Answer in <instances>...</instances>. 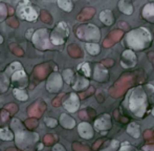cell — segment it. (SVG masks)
<instances>
[{"instance_id": "25", "label": "cell", "mask_w": 154, "mask_h": 151, "mask_svg": "<svg viewBox=\"0 0 154 151\" xmlns=\"http://www.w3.org/2000/svg\"><path fill=\"white\" fill-rule=\"evenodd\" d=\"M13 92H14L15 98L18 99L19 101H26L27 99H29L27 94L23 89H18V88H15Z\"/></svg>"}, {"instance_id": "16", "label": "cell", "mask_w": 154, "mask_h": 151, "mask_svg": "<svg viewBox=\"0 0 154 151\" xmlns=\"http://www.w3.org/2000/svg\"><path fill=\"white\" fill-rule=\"evenodd\" d=\"M100 19H101L102 22L106 25H112L114 22L113 14H112L111 11H108V10L101 12V14H100Z\"/></svg>"}, {"instance_id": "35", "label": "cell", "mask_w": 154, "mask_h": 151, "mask_svg": "<svg viewBox=\"0 0 154 151\" xmlns=\"http://www.w3.org/2000/svg\"><path fill=\"white\" fill-rule=\"evenodd\" d=\"M102 65H105L106 67H107V66H111V65H113V60H111V59L104 60V61L102 62Z\"/></svg>"}, {"instance_id": "1", "label": "cell", "mask_w": 154, "mask_h": 151, "mask_svg": "<svg viewBox=\"0 0 154 151\" xmlns=\"http://www.w3.org/2000/svg\"><path fill=\"white\" fill-rule=\"evenodd\" d=\"M127 43L133 49H144L151 43V35L144 27L133 29L127 35Z\"/></svg>"}, {"instance_id": "3", "label": "cell", "mask_w": 154, "mask_h": 151, "mask_svg": "<svg viewBox=\"0 0 154 151\" xmlns=\"http://www.w3.org/2000/svg\"><path fill=\"white\" fill-rule=\"evenodd\" d=\"M75 34L80 39L85 41H99L101 38L100 29L93 24L81 25L75 32Z\"/></svg>"}, {"instance_id": "15", "label": "cell", "mask_w": 154, "mask_h": 151, "mask_svg": "<svg viewBox=\"0 0 154 151\" xmlns=\"http://www.w3.org/2000/svg\"><path fill=\"white\" fill-rule=\"evenodd\" d=\"M94 80L100 82H104L108 80V72L102 64H97L94 69Z\"/></svg>"}, {"instance_id": "24", "label": "cell", "mask_w": 154, "mask_h": 151, "mask_svg": "<svg viewBox=\"0 0 154 151\" xmlns=\"http://www.w3.org/2000/svg\"><path fill=\"white\" fill-rule=\"evenodd\" d=\"M13 137H14V135L8 128L0 129V139L4 140V141H11V140H13Z\"/></svg>"}, {"instance_id": "13", "label": "cell", "mask_w": 154, "mask_h": 151, "mask_svg": "<svg viewBox=\"0 0 154 151\" xmlns=\"http://www.w3.org/2000/svg\"><path fill=\"white\" fill-rule=\"evenodd\" d=\"M122 36H123V32L121 31V29H116V31L111 32V33L109 34V36H108V37L104 40L103 45L105 47L112 46L114 43L118 42V41L122 38Z\"/></svg>"}, {"instance_id": "20", "label": "cell", "mask_w": 154, "mask_h": 151, "mask_svg": "<svg viewBox=\"0 0 154 151\" xmlns=\"http://www.w3.org/2000/svg\"><path fill=\"white\" fill-rule=\"evenodd\" d=\"M61 124L65 127V128L71 129V128L75 127V120H72V118L68 116L67 114L63 113L61 116Z\"/></svg>"}, {"instance_id": "27", "label": "cell", "mask_w": 154, "mask_h": 151, "mask_svg": "<svg viewBox=\"0 0 154 151\" xmlns=\"http://www.w3.org/2000/svg\"><path fill=\"white\" fill-rule=\"evenodd\" d=\"M79 70L82 72L85 77H89L90 76V67H89V64L88 63H82L79 65Z\"/></svg>"}, {"instance_id": "31", "label": "cell", "mask_w": 154, "mask_h": 151, "mask_svg": "<svg viewBox=\"0 0 154 151\" xmlns=\"http://www.w3.org/2000/svg\"><path fill=\"white\" fill-rule=\"evenodd\" d=\"M45 124H46L48 127H51V128H54V127L57 126L58 122L56 120H54V119L47 118V119H45Z\"/></svg>"}, {"instance_id": "41", "label": "cell", "mask_w": 154, "mask_h": 151, "mask_svg": "<svg viewBox=\"0 0 154 151\" xmlns=\"http://www.w3.org/2000/svg\"><path fill=\"white\" fill-rule=\"evenodd\" d=\"M3 42V38L1 37V35H0V44H1V43Z\"/></svg>"}, {"instance_id": "40", "label": "cell", "mask_w": 154, "mask_h": 151, "mask_svg": "<svg viewBox=\"0 0 154 151\" xmlns=\"http://www.w3.org/2000/svg\"><path fill=\"white\" fill-rule=\"evenodd\" d=\"M101 143H102V140H100L99 142H97V143H95V145L93 146V149H97V148L99 147L100 145H101Z\"/></svg>"}, {"instance_id": "6", "label": "cell", "mask_w": 154, "mask_h": 151, "mask_svg": "<svg viewBox=\"0 0 154 151\" xmlns=\"http://www.w3.org/2000/svg\"><path fill=\"white\" fill-rule=\"evenodd\" d=\"M47 35H48V31L46 29H39L36 33H34V35H32V42H34V45L37 48H40V49L48 48L49 41Z\"/></svg>"}, {"instance_id": "7", "label": "cell", "mask_w": 154, "mask_h": 151, "mask_svg": "<svg viewBox=\"0 0 154 151\" xmlns=\"http://www.w3.org/2000/svg\"><path fill=\"white\" fill-rule=\"evenodd\" d=\"M136 64V56L132 51H125L122 55L121 65L124 68H131Z\"/></svg>"}, {"instance_id": "28", "label": "cell", "mask_w": 154, "mask_h": 151, "mask_svg": "<svg viewBox=\"0 0 154 151\" xmlns=\"http://www.w3.org/2000/svg\"><path fill=\"white\" fill-rule=\"evenodd\" d=\"M63 78H64L65 82L68 84H70L72 82L73 79V72L71 69H66L63 72Z\"/></svg>"}, {"instance_id": "19", "label": "cell", "mask_w": 154, "mask_h": 151, "mask_svg": "<svg viewBox=\"0 0 154 151\" xmlns=\"http://www.w3.org/2000/svg\"><path fill=\"white\" fill-rule=\"evenodd\" d=\"M143 17L146 19H151L154 17V3H148L145 5L144 10H143Z\"/></svg>"}, {"instance_id": "9", "label": "cell", "mask_w": 154, "mask_h": 151, "mask_svg": "<svg viewBox=\"0 0 154 151\" xmlns=\"http://www.w3.org/2000/svg\"><path fill=\"white\" fill-rule=\"evenodd\" d=\"M130 81H131V78H123L122 80H120V81L116 83V87L110 89V94L113 97H120L126 90V88L129 86Z\"/></svg>"}, {"instance_id": "37", "label": "cell", "mask_w": 154, "mask_h": 151, "mask_svg": "<svg viewBox=\"0 0 154 151\" xmlns=\"http://www.w3.org/2000/svg\"><path fill=\"white\" fill-rule=\"evenodd\" d=\"M80 118L83 119V120H87L88 116H87V113H86V110H83L82 112H80Z\"/></svg>"}, {"instance_id": "14", "label": "cell", "mask_w": 154, "mask_h": 151, "mask_svg": "<svg viewBox=\"0 0 154 151\" xmlns=\"http://www.w3.org/2000/svg\"><path fill=\"white\" fill-rule=\"evenodd\" d=\"M78 130H79V133L83 139H91L93 137V130L92 127L90 126L88 123H81L78 127Z\"/></svg>"}, {"instance_id": "34", "label": "cell", "mask_w": 154, "mask_h": 151, "mask_svg": "<svg viewBox=\"0 0 154 151\" xmlns=\"http://www.w3.org/2000/svg\"><path fill=\"white\" fill-rule=\"evenodd\" d=\"M133 149H134V148L131 147L128 142H125V143H123V146H122V149H121V151H131Z\"/></svg>"}, {"instance_id": "8", "label": "cell", "mask_w": 154, "mask_h": 151, "mask_svg": "<svg viewBox=\"0 0 154 151\" xmlns=\"http://www.w3.org/2000/svg\"><path fill=\"white\" fill-rule=\"evenodd\" d=\"M62 87V79L59 74L51 75L47 82V90L51 92H57Z\"/></svg>"}, {"instance_id": "23", "label": "cell", "mask_w": 154, "mask_h": 151, "mask_svg": "<svg viewBox=\"0 0 154 151\" xmlns=\"http://www.w3.org/2000/svg\"><path fill=\"white\" fill-rule=\"evenodd\" d=\"M86 49L87 51L92 56H95V55H99L100 54V46L99 44L97 43H86Z\"/></svg>"}, {"instance_id": "29", "label": "cell", "mask_w": 154, "mask_h": 151, "mask_svg": "<svg viewBox=\"0 0 154 151\" xmlns=\"http://www.w3.org/2000/svg\"><path fill=\"white\" fill-rule=\"evenodd\" d=\"M120 147V143H119L118 141H112L111 143H110V145L108 146L107 149H104L103 151H116V149Z\"/></svg>"}, {"instance_id": "5", "label": "cell", "mask_w": 154, "mask_h": 151, "mask_svg": "<svg viewBox=\"0 0 154 151\" xmlns=\"http://www.w3.org/2000/svg\"><path fill=\"white\" fill-rule=\"evenodd\" d=\"M69 36V29L65 22H60L51 33V43L55 45H61Z\"/></svg>"}, {"instance_id": "22", "label": "cell", "mask_w": 154, "mask_h": 151, "mask_svg": "<svg viewBox=\"0 0 154 151\" xmlns=\"http://www.w3.org/2000/svg\"><path fill=\"white\" fill-rule=\"evenodd\" d=\"M95 11L93 8H86L83 10V12L79 15L80 20H86V19H90L94 15Z\"/></svg>"}, {"instance_id": "12", "label": "cell", "mask_w": 154, "mask_h": 151, "mask_svg": "<svg viewBox=\"0 0 154 151\" xmlns=\"http://www.w3.org/2000/svg\"><path fill=\"white\" fill-rule=\"evenodd\" d=\"M94 127L97 130H108L111 128V120L109 114H103L94 122Z\"/></svg>"}, {"instance_id": "11", "label": "cell", "mask_w": 154, "mask_h": 151, "mask_svg": "<svg viewBox=\"0 0 154 151\" xmlns=\"http://www.w3.org/2000/svg\"><path fill=\"white\" fill-rule=\"evenodd\" d=\"M80 106V102H79V98L75 94H71L68 97L66 101L64 102V107L65 109L69 111V112H75L78 110Z\"/></svg>"}, {"instance_id": "36", "label": "cell", "mask_w": 154, "mask_h": 151, "mask_svg": "<svg viewBox=\"0 0 154 151\" xmlns=\"http://www.w3.org/2000/svg\"><path fill=\"white\" fill-rule=\"evenodd\" d=\"M53 151H66L64 149V147H63L62 145H60V144H57V145L54 147Z\"/></svg>"}, {"instance_id": "17", "label": "cell", "mask_w": 154, "mask_h": 151, "mask_svg": "<svg viewBox=\"0 0 154 151\" xmlns=\"http://www.w3.org/2000/svg\"><path fill=\"white\" fill-rule=\"evenodd\" d=\"M127 132L129 133L131 137H135V139L140 137V125L136 124V123H131V124H129V126L127 127Z\"/></svg>"}, {"instance_id": "2", "label": "cell", "mask_w": 154, "mask_h": 151, "mask_svg": "<svg viewBox=\"0 0 154 151\" xmlns=\"http://www.w3.org/2000/svg\"><path fill=\"white\" fill-rule=\"evenodd\" d=\"M147 107V96L142 88H136L129 97V108L135 116H143Z\"/></svg>"}, {"instance_id": "39", "label": "cell", "mask_w": 154, "mask_h": 151, "mask_svg": "<svg viewBox=\"0 0 154 151\" xmlns=\"http://www.w3.org/2000/svg\"><path fill=\"white\" fill-rule=\"evenodd\" d=\"M146 151H154V146L153 145H149V146H146V147L144 148Z\"/></svg>"}, {"instance_id": "4", "label": "cell", "mask_w": 154, "mask_h": 151, "mask_svg": "<svg viewBox=\"0 0 154 151\" xmlns=\"http://www.w3.org/2000/svg\"><path fill=\"white\" fill-rule=\"evenodd\" d=\"M17 15L21 19L26 21H36L37 20V11L32 5L29 1H22L19 2L18 8H17Z\"/></svg>"}, {"instance_id": "38", "label": "cell", "mask_w": 154, "mask_h": 151, "mask_svg": "<svg viewBox=\"0 0 154 151\" xmlns=\"http://www.w3.org/2000/svg\"><path fill=\"white\" fill-rule=\"evenodd\" d=\"M145 139L146 140H151V130H148L145 132Z\"/></svg>"}, {"instance_id": "10", "label": "cell", "mask_w": 154, "mask_h": 151, "mask_svg": "<svg viewBox=\"0 0 154 151\" xmlns=\"http://www.w3.org/2000/svg\"><path fill=\"white\" fill-rule=\"evenodd\" d=\"M12 81L13 83L18 86V89H22V88L27 86V76L22 69L18 70V72H16L13 75Z\"/></svg>"}, {"instance_id": "42", "label": "cell", "mask_w": 154, "mask_h": 151, "mask_svg": "<svg viewBox=\"0 0 154 151\" xmlns=\"http://www.w3.org/2000/svg\"><path fill=\"white\" fill-rule=\"evenodd\" d=\"M152 114H153V116H154V108H153V110H152Z\"/></svg>"}, {"instance_id": "26", "label": "cell", "mask_w": 154, "mask_h": 151, "mask_svg": "<svg viewBox=\"0 0 154 151\" xmlns=\"http://www.w3.org/2000/svg\"><path fill=\"white\" fill-rule=\"evenodd\" d=\"M58 5L65 12H71L73 8V3L71 1H58Z\"/></svg>"}, {"instance_id": "30", "label": "cell", "mask_w": 154, "mask_h": 151, "mask_svg": "<svg viewBox=\"0 0 154 151\" xmlns=\"http://www.w3.org/2000/svg\"><path fill=\"white\" fill-rule=\"evenodd\" d=\"M69 48L70 49H73V53H71L70 55L72 56V57H81L82 56V51L81 49L79 48L78 46H75V45H72V46H69Z\"/></svg>"}, {"instance_id": "21", "label": "cell", "mask_w": 154, "mask_h": 151, "mask_svg": "<svg viewBox=\"0 0 154 151\" xmlns=\"http://www.w3.org/2000/svg\"><path fill=\"white\" fill-rule=\"evenodd\" d=\"M88 85H89V82H88L87 79H85V78H78L75 83L72 85V87L75 90H83Z\"/></svg>"}, {"instance_id": "32", "label": "cell", "mask_w": 154, "mask_h": 151, "mask_svg": "<svg viewBox=\"0 0 154 151\" xmlns=\"http://www.w3.org/2000/svg\"><path fill=\"white\" fill-rule=\"evenodd\" d=\"M73 149H75V151H89V148L85 147V146L80 145L79 143H75V145H73Z\"/></svg>"}, {"instance_id": "18", "label": "cell", "mask_w": 154, "mask_h": 151, "mask_svg": "<svg viewBox=\"0 0 154 151\" xmlns=\"http://www.w3.org/2000/svg\"><path fill=\"white\" fill-rule=\"evenodd\" d=\"M119 8H120L121 12H123L124 14L131 15L133 13V5L128 1H120L119 2Z\"/></svg>"}, {"instance_id": "33", "label": "cell", "mask_w": 154, "mask_h": 151, "mask_svg": "<svg viewBox=\"0 0 154 151\" xmlns=\"http://www.w3.org/2000/svg\"><path fill=\"white\" fill-rule=\"evenodd\" d=\"M6 16V10H5V5L2 3H0V21L3 20Z\"/></svg>"}]
</instances>
